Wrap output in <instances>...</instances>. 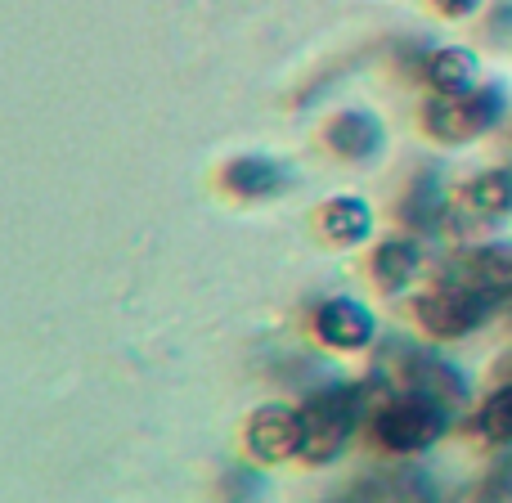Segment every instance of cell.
Returning <instances> with one entry per match:
<instances>
[{
	"label": "cell",
	"instance_id": "8992f818",
	"mask_svg": "<svg viewBox=\"0 0 512 503\" xmlns=\"http://www.w3.org/2000/svg\"><path fill=\"white\" fill-rule=\"evenodd\" d=\"M454 283L481 292L486 301H499L512 292V248L508 243H490V248H472L454 265Z\"/></svg>",
	"mask_w": 512,
	"mask_h": 503
},
{
	"label": "cell",
	"instance_id": "6da1fadb",
	"mask_svg": "<svg viewBox=\"0 0 512 503\" xmlns=\"http://www.w3.org/2000/svg\"><path fill=\"white\" fill-rule=\"evenodd\" d=\"M441 432H445V405L436 396H427V391L396 396L373 418V436H378V445H387L391 454L427 450V445L441 441Z\"/></svg>",
	"mask_w": 512,
	"mask_h": 503
},
{
	"label": "cell",
	"instance_id": "4fadbf2b",
	"mask_svg": "<svg viewBox=\"0 0 512 503\" xmlns=\"http://www.w3.org/2000/svg\"><path fill=\"white\" fill-rule=\"evenodd\" d=\"M328 144H333L342 158H369V153H378L382 131L369 113H342L328 122Z\"/></svg>",
	"mask_w": 512,
	"mask_h": 503
},
{
	"label": "cell",
	"instance_id": "52a82bcc",
	"mask_svg": "<svg viewBox=\"0 0 512 503\" xmlns=\"http://www.w3.org/2000/svg\"><path fill=\"white\" fill-rule=\"evenodd\" d=\"M315 333L324 337L337 351H360V346L373 342V315L351 297H333L319 306L315 315Z\"/></svg>",
	"mask_w": 512,
	"mask_h": 503
},
{
	"label": "cell",
	"instance_id": "7c38bea8",
	"mask_svg": "<svg viewBox=\"0 0 512 503\" xmlns=\"http://www.w3.org/2000/svg\"><path fill=\"white\" fill-rule=\"evenodd\" d=\"M423 72H427V81H432V90L459 95V90H472V81H477V59H472L468 50H459V45H445V50L427 54Z\"/></svg>",
	"mask_w": 512,
	"mask_h": 503
},
{
	"label": "cell",
	"instance_id": "9c48e42d",
	"mask_svg": "<svg viewBox=\"0 0 512 503\" xmlns=\"http://www.w3.org/2000/svg\"><path fill=\"white\" fill-rule=\"evenodd\" d=\"M221 180L239 198H270L288 185V171H283V162H270V158H234Z\"/></svg>",
	"mask_w": 512,
	"mask_h": 503
},
{
	"label": "cell",
	"instance_id": "30bf717a",
	"mask_svg": "<svg viewBox=\"0 0 512 503\" xmlns=\"http://www.w3.org/2000/svg\"><path fill=\"white\" fill-rule=\"evenodd\" d=\"M418 265H423V252H418L414 239H387L373 252V279H378L382 292H400L405 283H414Z\"/></svg>",
	"mask_w": 512,
	"mask_h": 503
},
{
	"label": "cell",
	"instance_id": "277c9868",
	"mask_svg": "<svg viewBox=\"0 0 512 503\" xmlns=\"http://www.w3.org/2000/svg\"><path fill=\"white\" fill-rule=\"evenodd\" d=\"M486 306L490 301L481 292L463 288V283H441V288L423 292L418 297V324L427 328L432 337H463L486 319Z\"/></svg>",
	"mask_w": 512,
	"mask_h": 503
},
{
	"label": "cell",
	"instance_id": "2e32d148",
	"mask_svg": "<svg viewBox=\"0 0 512 503\" xmlns=\"http://www.w3.org/2000/svg\"><path fill=\"white\" fill-rule=\"evenodd\" d=\"M481 0H436V9H441V14H450V18H459V14H472V9H477Z\"/></svg>",
	"mask_w": 512,
	"mask_h": 503
},
{
	"label": "cell",
	"instance_id": "3957f363",
	"mask_svg": "<svg viewBox=\"0 0 512 503\" xmlns=\"http://www.w3.org/2000/svg\"><path fill=\"white\" fill-rule=\"evenodd\" d=\"M499 117V95L495 90H459V95H436L423 108V122L436 140L459 144L472 135L490 131V122Z\"/></svg>",
	"mask_w": 512,
	"mask_h": 503
},
{
	"label": "cell",
	"instance_id": "5b68a950",
	"mask_svg": "<svg viewBox=\"0 0 512 503\" xmlns=\"http://www.w3.org/2000/svg\"><path fill=\"white\" fill-rule=\"evenodd\" d=\"M248 450L256 463H279L301 454V414L283 405H265L248 423Z\"/></svg>",
	"mask_w": 512,
	"mask_h": 503
},
{
	"label": "cell",
	"instance_id": "7a4b0ae2",
	"mask_svg": "<svg viewBox=\"0 0 512 503\" xmlns=\"http://www.w3.org/2000/svg\"><path fill=\"white\" fill-rule=\"evenodd\" d=\"M355 423V391L351 387H328L301 409V459L328 463L337 459L342 441L351 436Z\"/></svg>",
	"mask_w": 512,
	"mask_h": 503
},
{
	"label": "cell",
	"instance_id": "ba28073f",
	"mask_svg": "<svg viewBox=\"0 0 512 503\" xmlns=\"http://www.w3.org/2000/svg\"><path fill=\"white\" fill-rule=\"evenodd\" d=\"M459 212L468 221H499L512 212V171H481L459 194Z\"/></svg>",
	"mask_w": 512,
	"mask_h": 503
},
{
	"label": "cell",
	"instance_id": "5bb4252c",
	"mask_svg": "<svg viewBox=\"0 0 512 503\" xmlns=\"http://www.w3.org/2000/svg\"><path fill=\"white\" fill-rule=\"evenodd\" d=\"M477 432L486 436V441H495V445H504L512 441V382L508 387H499L495 396L481 405V414H477Z\"/></svg>",
	"mask_w": 512,
	"mask_h": 503
},
{
	"label": "cell",
	"instance_id": "9a60e30c",
	"mask_svg": "<svg viewBox=\"0 0 512 503\" xmlns=\"http://www.w3.org/2000/svg\"><path fill=\"white\" fill-rule=\"evenodd\" d=\"M405 221H414V225H436V216L445 212V194H441V185L436 180H418L414 189L405 194Z\"/></svg>",
	"mask_w": 512,
	"mask_h": 503
},
{
	"label": "cell",
	"instance_id": "8fae6325",
	"mask_svg": "<svg viewBox=\"0 0 512 503\" xmlns=\"http://www.w3.org/2000/svg\"><path fill=\"white\" fill-rule=\"evenodd\" d=\"M319 230L328 234V243H360L373 230V212L360 198H328L319 212Z\"/></svg>",
	"mask_w": 512,
	"mask_h": 503
}]
</instances>
